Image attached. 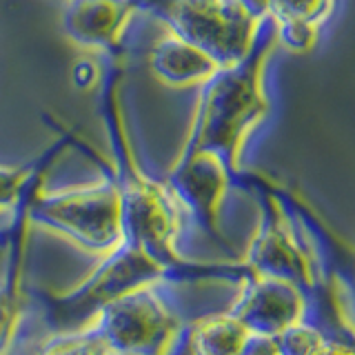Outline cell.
Listing matches in <instances>:
<instances>
[{
    "label": "cell",
    "mask_w": 355,
    "mask_h": 355,
    "mask_svg": "<svg viewBox=\"0 0 355 355\" xmlns=\"http://www.w3.org/2000/svg\"><path fill=\"white\" fill-rule=\"evenodd\" d=\"M140 11L138 0H67L62 31L76 47L120 53L122 33Z\"/></svg>",
    "instance_id": "obj_9"
},
{
    "label": "cell",
    "mask_w": 355,
    "mask_h": 355,
    "mask_svg": "<svg viewBox=\"0 0 355 355\" xmlns=\"http://www.w3.org/2000/svg\"><path fill=\"white\" fill-rule=\"evenodd\" d=\"M140 11L162 20L175 36L207 51L222 67L253 51L266 20L251 16L238 0H138Z\"/></svg>",
    "instance_id": "obj_5"
},
{
    "label": "cell",
    "mask_w": 355,
    "mask_h": 355,
    "mask_svg": "<svg viewBox=\"0 0 355 355\" xmlns=\"http://www.w3.org/2000/svg\"><path fill=\"white\" fill-rule=\"evenodd\" d=\"M238 3L255 18H260V20L269 18V0H238Z\"/></svg>",
    "instance_id": "obj_18"
},
{
    "label": "cell",
    "mask_w": 355,
    "mask_h": 355,
    "mask_svg": "<svg viewBox=\"0 0 355 355\" xmlns=\"http://www.w3.org/2000/svg\"><path fill=\"white\" fill-rule=\"evenodd\" d=\"M73 142H76V133L67 131L58 140H55V144L47 153L40 155L36 162L22 164V166H3L0 164V211L11 209L18 202H22V198H25L31 189H36L40 184L44 171L49 169L51 160Z\"/></svg>",
    "instance_id": "obj_13"
},
{
    "label": "cell",
    "mask_w": 355,
    "mask_h": 355,
    "mask_svg": "<svg viewBox=\"0 0 355 355\" xmlns=\"http://www.w3.org/2000/svg\"><path fill=\"white\" fill-rule=\"evenodd\" d=\"M333 9L336 0H269V20L275 25L277 44L293 53L313 49Z\"/></svg>",
    "instance_id": "obj_11"
},
{
    "label": "cell",
    "mask_w": 355,
    "mask_h": 355,
    "mask_svg": "<svg viewBox=\"0 0 355 355\" xmlns=\"http://www.w3.org/2000/svg\"><path fill=\"white\" fill-rule=\"evenodd\" d=\"M231 178L233 173L218 155L182 149L164 182L182 207L184 216L211 236H218L220 211L231 187Z\"/></svg>",
    "instance_id": "obj_6"
},
{
    "label": "cell",
    "mask_w": 355,
    "mask_h": 355,
    "mask_svg": "<svg viewBox=\"0 0 355 355\" xmlns=\"http://www.w3.org/2000/svg\"><path fill=\"white\" fill-rule=\"evenodd\" d=\"M71 78H73V85L78 89H85V92H89V89H94V87L100 85V64L94 62V60L76 62Z\"/></svg>",
    "instance_id": "obj_16"
},
{
    "label": "cell",
    "mask_w": 355,
    "mask_h": 355,
    "mask_svg": "<svg viewBox=\"0 0 355 355\" xmlns=\"http://www.w3.org/2000/svg\"><path fill=\"white\" fill-rule=\"evenodd\" d=\"M313 355H355V347H349V344H342V342L324 340V344H322Z\"/></svg>",
    "instance_id": "obj_17"
},
{
    "label": "cell",
    "mask_w": 355,
    "mask_h": 355,
    "mask_svg": "<svg viewBox=\"0 0 355 355\" xmlns=\"http://www.w3.org/2000/svg\"><path fill=\"white\" fill-rule=\"evenodd\" d=\"M180 282L158 280L96 306L83 322L94 327L109 355H182L189 322L173 300Z\"/></svg>",
    "instance_id": "obj_3"
},
{
    "label": "cell",
    "mask_w": 355,
    "mask_h": 355,
    "mask_svg": "<svg viewBox=\"0 0 355 355\" xmlns=\"http://www.w3.org/2000/svg\"><path fill=\"white\" fill-rule=\"evenodd\" d=\"M29 225L60 236L100 262L122 244V207L114 175L80 187L47 191L42 184L27 207Z\"/></svg>",
    "instance_id": "obj_4"
},
{
    "label": "cell",
    "mask_w": 355,
    "mask_h": 355,
    "mask_svg": "<svg viewBox=\"0 0 355 355\" xmlns=\"http://www.w3.org/2000/svg\"><path fill=\"white\" fill-rule=\"evenodd\" d=\"M275 44V25L266 18L247 58L222 67L211 80L198 87V103L182 149L214 153L233 175L240 173L244 144L271 109L264 92V67Z\"/></svg>",
    "instance_id": "obj_2"
},
{
    "label": "cell",
    "mask_w": 355,
    "mask_h": 355,
    "mask_svg": "<svg viewBox=\"0 0 355 355\" xmlns=\"http://www.w3.org/2000/svg\"><path fill=\"white\" fill-rule=\"evenodd\" d=\"M244 264L251 273L282 277L297 286H311L315 280L313 262L288 227L280 200L264 198L262 220L249 242Z\"/></svg>",
    "instance_id": "obj_7"
},
{
    "label": "cell",
    "mask_w": 355,
    "mask_h": 355,
    "mask_svg": "<svg viewBox=\"0 0 355 355\" xmlns=\"http://www.w3.org/2000/svg\"><path fill=\"white\" fill-rule=\"evenodd\" d=\"M251 338V331L229 313H211L191 322L187 336L189 355H242Z\"/></svg>",
    "instance_id": "obj_12"
},
{
    "label": "cell",
    "mask_w": 355,
    "mask_h": 355,
    "mask_svg": "<svg viewBox=\"0 0 355 355\" xmlns=\"http://www.w3.org/2000/svg\"><path fill=\"white\" fill-rule=\"evenodd\" d=\"M149 69L155 80L164 87L187 89L202 87L222 69V64L207 51L169 31L153 44L149 53Z\"/></svg>",
    "instance_id": "obj_10"
},
{
    "label": "cell",
    "mask_w": 355,
    "mask_h": 355,
    "mask_svg": "<svg viewBox=\"0 0 355 355\" xmlns=\"http://www.w3.org/2000/svg\"><path fill=\"white\" fill-rule=\"evenodd\" d=\"M273 342L277 355H313L324 344V338L315 327L306 324L302 320L282 331L280 336H275Z\"/></svg>",
    "instance_id": "obj_15"
},
{
    "label": "cell",
    "mask_w": 355,
    "mask_h": 355,
    "mask_svg": "<svg viewBox=\"0 0 355 355\" xmlns=\"http://www.w3.org/2000/svg\"><path fill=\"white\" fill-rule=\"evenodd\" d=\"M38 355H109L94 327L80 322L73 329H51L40 342Z\"/></svg>",
    "instance_id": "obj_14"
},
{
    "label": "cell",
    "mask_w": 355,
    "mask_h": 355,
    "mask_svg": "<svg viewBox=\"0 0 355 355\" xmlns=\"http://www.w3.org/2000/svg\"><path fill=\"white\" fill-rule=\"evenodd\" d=\"M111 58L103 78V120L109 133L114 164L107 166L114 175L122 207V244L149 253L173 269L202 271V273H227L229 269L189 262L178 249V240L184 227V211L166 182L153 180L140 169L131 149L125 114H122L120 83H122V53L107 55Z\"/></svg>",
    "instance_id": "obj_1"
},
{
    "label": "cell",
    "mask_w": 355,
    "mask_h": 355,
    "mask_svg": "<svg viewBox=\"0 0 355 355\" xmlns=\"http://www.w3.org/2000/svg\"><path fill=\"white\" fill-rule=\"evenodd\" d=\"M306 300L302 286L282 277L249 273L229 306L244 327L255 336L275 338L288 327L304 320Z\"/></svg>",
    "instance_id": "obj_8"
}]
</instances>
